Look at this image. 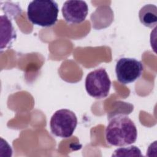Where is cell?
<instances>
[{"label": "cell", "instance_id": "obj_1", "mask_svg": "<svg viewBox=\"0 0 157 157\" xmlns=\"http://www.w3.org/2000/svg\"><path fill=\"white\" fill-rule=\"evenodd\" d=\"M107 142L116 147H124L134 143L137 131L134 123L126 115L118 114L113 117L105 131Z\"/></svg>", "mask_w": 157, "mask_h": 157}, {"label": "cell", "instance_id": "obj_2", "mask_svg": "<svg viewBox=\"0 0 157 157\" xmlns=\"http://www.w3.org/2000/svg\"><path fill=\"white\" fill-rule=\"evenodd\" d=\"M58 5L55 1L36 0L30 2L27 8L28 20L42 27L54 25L58 19Z\"/></svg>", "mask_w": 157, "mask_h": 157}, {"label": "cell", "instance_id": "obj_3", "mask_svg": "<svg viewBox=\"0 0 157 157\" xmlns=\"http://www.w3.org/2000/svg\"><path fill=\"white\" fill-rule=\"evenodd\" d=\"M77 125V118L71 110L63 109L56 111L51 117L50 128L52 133L61 138H69Z\"/></svg>", "mask_w": 157, "mask_h": 157}, {"label": "cell", "instance_id": "obj_4", "mask_svg": "<svg viewBox=\"0 0 157 157\" xmlns=\"http://www.w3.org/2000/svg\"><path fill=\"white\" fill-rule=\"evenodd\" d=\"M111 86V81L104 68L96 69L86 75L85 89L88 94L96 99L107 97Z\"/></svg>", "mask_w": 157, "mask_h": 157}, {"label": "cell", "instance_id": "obj_5", "mask_svg": "<svg viewBox=\"0 0 157 157\" xmlns=\"http://www.w3.org/2000/svg\"><path fill=\"white\" fill-rule=\"evenodd\" d=\"M142 63L135 58H121L117 62L115 73L118 81L123 84L132 83L139 78L143 72Z\"/></svg>", "mask_w": 157, "mask_h": 157}, {"label": "cell", "instance_id": "obj_6", "mask_svg": "<svg viewBox=\"0 0 157 157\" xmlns=\"http://www.w3.org/2000/svg\"><path fill=\"white\" fill-rule=\"evenodd\" d=\"M61 12L66 22L77 24L85 20L88 12V7L83 1H66L62 7Z\"/></svg>", "mask_w": 157, "mask_h": 157}, {"label": "cell", "instance_id": "obj_7", "mask_svg": "<svg viewBox=\"0 0 157 157\" xmlns=\"http://www.w3.org/2000/svg\"><path fill=\"white\" fill-rule=\"evenodd\" d=\"M16 33L9 17L1 16V49L8 47L16 39Z\"/></svg>", "mask_w": 157, "mask_h": 157}, {"label": "cell", "instance_id": "obj_8", "mask_svg": "<svg viewBox=\"0 0 157 157\" xmlns=\"http://www.w3.org/2000/svg\"><path fill=\"white\" fill-rule=\"evenodd\" d=\"M140 21L145 26L153 28L157 24V7L153 4L143 6L139 13Z\"/></svg>", "mask_w": 157, "mask_h": 157}, {"label": "cell", "instance_id": "obj_9", "mask_svg": "<svg viewBox=\"0 0 157 157\" xmlns=\"http://www.w3.org/2000/svg\"><path fill=\"white\" fill-rule=\"evenodd\" d=\"M112 156H143L139 148L136 146L121 147L116 149Z\"/></svg>", "mask_w": 157, "mask_h": 157}]
</instances>
